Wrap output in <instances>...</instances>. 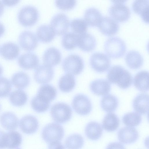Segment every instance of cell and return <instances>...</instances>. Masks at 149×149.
Segmentation results:
<instances>
[{
    "label": "cell",
    "instance_id": "cell-1",
    "mask_svg": "<svg viewBox=\"0 0 149 149\" xmlns=\"http://www.w3.org/2000/svg\"><path fill=\"white\" fill-rule=\"evenodd\" d=\"M107 78L109 82L116 84L123 89L129 88L132 83V77L131 74L120 65L112 67L108 71Z\"/></svg>",
    "mask_w": 149,
    "mask_h": 149
},
{
    "label": "cell",
    "instance_id": "cell-2",
    "mask_svg": "<svg viewBox=\"0 0 149 149\" xmlns=\"http://www.w3.org/2000/svg\"><path fill=\"white\" fill-rule=\"evenodd\" d=\"M64 135L63 127L54 123L48 124L43 128L42 136L43 139L48 144L50 148L63 147L60 143Z\"/></svg>",
    "mask_w": 149,
    "mask_h": 149
},
{
    "label": "cell",
    "instance_id": "cell-3",
    "mask_svg": "<svg viewBox=\"0 0 149 149\" xmlns=\"http://www.w3.org/2000/svg\"><path fill=\"white\" fill-rule=\"evenodd\" d=\"M105 52L108 56L112 58L122 57L125 54L127 47L124 41L117 37L109 38L104 45Z\"/></svg>",
    "mask_w": 149,
    "mask_h": 149
},
{
    "label": "cell",
    "instance_id": "cell-4",
    "mask_svg": "<svg viewBox=\"0 0 149 149\" xmlns=\"http://www.w3.org/2000/svg\"><path fill=\"white\" fill-rule=\"evenodd\" d=\"M39 17L37 9L31 6H26L22 8L19 11L17 16L19 24L26 27L34 25L37 22Z\"/></svg>",
    "mask_w": 149,
    "mask_h": 149
},
{
    "label": "cell",
    "instance_id": "cell-5",
    "mask_svg": "<svg viewBox=\"0 0 149 149\" xmlns=\"http://www.w3.org/2000/svg\"><path fill=\"white\" fill-rule=\"evenodd\" d=\"M50 113L54 121L62 123L69 120L72 116V112L69 105L65 103L59 102L52 107Z\"/></svg>",
    "mask_w": 149,
    "mask_h": 149
},
{
    "label": "cell",
    "instance_id": "cell-6",
    "mask_svg": "<svg viewBox=\"0 0 149 149\" xmlns=\"http://www.w3.org/2000/svg\"><path fill=\"white\" fill-rule=\"evenodd\" d=\"M84 67L82 59L79 55L75 54L67 56L62 63V68L64 71L73 75L79 74L82 71Z\"/></svg>",
    "mask_w": 149,
    "mask_h": 149
},
{
    "label": "cell",
    "instance_id": "cell-7",
    "mask_svg": "<svg viewBox=\"0 0 149 149\" xmlns=\"http://www.w3.org/2000/svg\"><path fill=\"white\" fill-rule=\"evenodd\" d=\"M72 106L77 114L82 116L89 114L92 109L91 102L89 98L83 94H78L74 97Z\"/></svg>",
    "mask_w": 149,
    "mask_h": 149
},
{
    "label": "cell",
    "instance_id": "cell-8",
    "mask_svg": "<svg viewBox=\"0 0 149 149\" xmlns=\"http://www.w3.org/2000/svg\"><path fill=\"white\" fill-rule=\"evenodd\" d=\"M90 64L95 71L102 73L109 69L111 63L110 58L105 54L100 52H95L90 57Z\"/></svg>",
    "mask_w": 149,
    "mask_h": 149
},
{
    "label": "cell",
    "instance_id": "cell-9",
    "mask_svg": "<svg viewBox=\"0 0 149 149\" xmlns=\"http://www.w3.org/2000/svg\"><path fill=\"white\" fill-rule=\"evenodd\" d=\"M50 24L56 35L61 36L65 34L68 31L70 22L68 18L65 14L60 13L53 16Z\"/></svg>",
    "mask_w": 149,
    "mask_h": 149
},
{
    "label": "cell",
    "instance_id": "cell-10",
    "mask_svg": "<svg viewBox=\"0 0 149 149\" xmlns=\"http://www.w3.org/2000/svg\"><path fill=\"white\" fill-rule=\"evenodd\" d=\"M109 13L111 17L116 22H124L130 18L131 12L129 8L123 4H115L109 9Z\"/></svg>",
    "mask_w": 149,
    "mask_h": 149
},
{
    "label": "cell",
    "instance_id": "cell-11",
    "mask_svg": "<svg viewBox=\"0 0 149 149\" xmlns=\"http://www.w3.org/2000/svg\"><path fill=\"white\" fill-rule=\"evenodd\" d=\"M54 71L52 67L44 64L38 66L34 73V79L40 84H45L49 82L54 76Z\"/></svg>",
    "mask_w": 149,
    "mask_h": 149
},
{
    "label": "cell",
    "instance_id": "cell-12",
    "mask_svg": "<svg viewBox=\"0 0 149 149\" xmlns=\"http://www.w3.org/2000/svg\"><path fill=\"white\" fill-rule=\"evenodd\" d=\"M18 41L21 47L27 51L34 50L38 45L36 36L29 31H25L22 32L19 36Z\"/></svg>",
    "mask_w": 149,
    "mask_h": 149
},
{
    "label": "cell",
    "instance_id": "cell-13",
    "mask_svg": "<svg viewBox=\"0 0 149 149\" xmlns=\"http://www.w3.org/2000/svg\"><path fill=\"white\" fill-rule=\"evenodd\" d=\"M98 27L101 33L107 36H112L118 31L119 26L117 22L109 17H102Z\"/></svg>",
    "mask_w": 149,
    "mask_h": 149
},
{
    "label": "cell",
    "instance_id": "cell-14",
    "mask_svg": "<svg viewBox=\"0 0 149 149\" xmlns=\"http://www.w3.org/2000/svg\"><path fill=\"white\" fill-rule=\"evenodd\" d=\"M139 137L137 130L131 127H125L120 128L118 132L119 141L124 144H130L135 142Z\"/></svg>",
    "mask_w": 149,
    "mask_h": 149
},
{
    "label": "cell",
    "instance_id": "cell-15",
    "mask_svg": "<svg viewBox=\"0 0 149 149\" xmlns=\"http://www.w3.org/2000/svg\"><path fill=\"white\" fill-rule=\"evenodd\" d=\"M19 126L20 129L24 133L31 134L35 133L38 128V122L34 116L31 115L25 116L20 119Z\"/></svg>",
    "mask_w": 149,
    "mask_h": 149
},
{
    "label": "cell",
    "instance_id": "cell-16",
    "mask_svg": "<svg viewBox=\"0 0 149 149\" xmlns=\"http://www.w3.org/2000/svg\"><path fill=\"white\" fill-rule=\"evenodd\" d=\"M18 62L20 67L28 70L36 69L38 66L39 59L36 54L29 52L21 55L18 58Z\"/></svg>",
    "mask_w": 149,
    "mask_h": 149
},
{
    "label": "cell",
    "instance_id": "cell-17",
    "mask_svg": "<svg viewBox=\"0 0 149 149\" xmlns=\"http://www.w3.org/2000/svg\"><path fill=\"white\" fill-rule=\"evenodd\" d=\"M96 41L91 34L86 32L78 35L77 46L83 51L89 52L95 48Z\"/></svg>",
    "mask_w": 149,
    "mask_h": 149
},
{
    "label": "cell",
    "instance_id": "cell-18",
    "mask_svg": "<svg viewBox=\"0 0 149 149\" xmlns=\"http://www.w3.org/2000/svg\"><path fill=\"white\" fill-rule=\"evenodd\" d=\"M91 91L99 96H103L108 94L111 90V85L107 79H98L93 81L90 85Z\"/></svg>",
    "mask_w": 149,
    "mask_h": 149
},
{
    "label": "cell",
    "instance_id": "cell-19",
    "mask_svg": "<svg viewBox=\"0 0 149 149\" xmlns=\"http://www.w3.org/2000/svg\"><path fill=\"white\" fill-rule=\"evenodd\" d=\"M132 105L134 110L139 113L147 114L149 109V95L146 93L139 94L134 99Z\"/></svg>",
    "mask_w": 149,
    "mask_h": 149
},
{
    "label": "cell",
    "instance_id": "cell-20",
    "mask_svg": "<svg viewBox=\"0 0 149 149\" xmlns=\"http://www.w3.org/2000/svg\"><path fill=\"white\" fill-rule=\"evenodd\" d=\"M61 59L60 52L57 48L53 47L47 49L44 53L42 57L44 64L51 67L58 64Z\"/></svg>",
    "mask_w": 149,
    "mask_h": 149
},
{
    "label": "cell",
    "instance_id": "cell-21",
    "mask_svg": "<svg viewBox=\"0 0 149 149\" xmlns=\"http://www.w3.org/2000/svg\"><path fill=\"white\" fill-rule=\"evenodd\" d=\"M132 9L135 13L140 16L144 22L148 23L149 0H134Z\"/></svg>",
    "mask_w": 149,
    "mask_h": 149
},
{
    "label": "cell",
    "instance_id": "cell-22",
    "mask_svg": "<svg viewBox=\"0 0 149 149\" xmlns=\"http://www.w3.org/2000/svg\"><path fill=\"white\" fill-rule=\"evenodd\" d=\"M0 123L5 129L10 131H12L17 128L19 120L14 113L7 112L4 113L0 116Z\"/></svg>",
    "mask_w": 149,
    "mask_h": 149
},
{
    "label": "cell",
    "instance_id": "cell-23",
    "mask_svg": "<svg viewBox=\"0 0 149 149\" xmlns=\"http://www.w3.org/2000/svg\"><path fill=\"white\" fill-rule=\"evenodd\" d=\"M38 40L43 43H49L54 38L56 34L50 26L46 24L39 26L36 31Z\"/></svg>",
    "mask_w": 149,
    "mask_h": 149
},
{
    "label": "cell",
    "instance_id": "cell-24",
    "mask_svg": "<svg viewBox=\"0 0 149 149\" xmlns=\"http://www.w3.org/2000/svg\"><path fill=\"white\" fill-rule=\"evenodd\" d=\"M102 15L97 9L91 8L87 9L84 14V20L90 26H98L102 18Z\"/></svg>",
    "mask_w": 149,
    "mask_h": 149
},
{
    "label": "cell",
    "instance_id": "cell-25",
    "mask_svg": "<svg viewBox=\"0 0 149 149\" xmlns=\"http://www.w3.org/2000/svg\"><path fill=\"white\" fill-rule=\"evenodd\" d=\"M1 53L5 59L12 60L16 58L19 53V49L15 44L8 42L4 44L1 48Z\"/></svg>",
    "mask_w": 149,
    "mask_h": 149
},
{
    "label": "cell",
    "instance_id": "cell-26",
    "mask_svg": "<svg viewBox=\"0 0 149 149\" xmlns=\"http://www.w3.org/2000/svg\"><path fill=\"white\" fill-rule=\"evenodd\" d=\"M125 61L127 65L130 68L137 69L140 68L143 65V59L139 52L132 50L127 54Z\"/></svg>",
    "mask_w": 149,
    "mask_h": 149
},
{
    "label": "cell",
    "instance_id": "cell-27",
    "mask_svg": "<svg viewBox=\"0 0 149 149\" xmlns=\"http://www.w3.org/2000/svg\"><path fill=\"white\" fill-rule=\"evenodd\" d=\"M103 129L99 123L91 121L87 125L85 129V133L86 137L92 140H96L101 136Z\"/></svg>",
    "mask_w": 149,
    "mask_h": 149
},
{
    "label": "cell",
    "instance_id": "cell-28",
    "mask_svg": "<svg viewBox=\"0 0 149 149\" xmlns=\"http://www.w3.org/2000/svg\"><path fill=\"white\" fill-rule=\"evenodd\" d=\"M148 72L142 70L138 72L134 78V84L135 88L142 92L148 91Z\"/></svg>",
    "mask_w": 149,
    "mask_h": 149
},
{
    "label": "cell",
    "instance_id": "cell-29",
    "mask_svg": "<svg viewBox=\"0 0 149 149\" xmlns=\"http://www.w3.org/2000/svg\"><path fill=\"white\" fill-rule=\"evenodd\" d=\"M22 141L21 135L17 131H10L6 133L5 145L6 148L18 149L20 146Z\"/></svg>",
    "mask_w": 149,
    "mask_h": 149
},
{
    "label": "cell",
    "instance_id": "cell-30",
    "mask_svg": "<svg viewBox=\"0 0 149 149\" xmlns=\"http://www.w3.org/2000/svg\"><path fill=\"white\" fill-rule=\"evenodd\" d=\"M120 125V120L118 116L113 113H109L104 116L102 122L103 129L108 132L116 130Z\"/></svg>",
    "mask_w": 149,
    "mask_h": 149
},
{
    "label": "cell",
    "instance_id": "cell-31",
    "mask_svg": "<svg viewBox=\"0 0 149 149\" xmlns=\"http://www.w3.org/2000/svg\"><path fill=\"white\" fill-rule=\"evenodd\" d=\"M75 85V80L74 76L71 74H66L59 79L58 86L62 92L68 93L71 91Z\"/></svg>",
    "mask_w": 149,
    "mask_h": 149
},
{
    "label": "cell",
    "instance_id": "cell-32",
    "mask_svg": "<svg viewBox=\"0 0 149 149\" xmlns=\"http://www.w3.org/2000/svg\"><path fill=\"white\" fill-rule=\"evenodd\" d=\"M102 109L107 112L114 111L117 108L118 101L117 98L113 95L109 94L103 97L101 101Z\"/></svg>",
    "mask_w": 149,
    "mask_h": 149
},
{
    "label": "cell",
    "instance_id": "cell-33",
    "mask_svg": "<svg viewBox=\"0 0 149 149\" xmlns=\"http://www.w3.org/2000/svg\"><path fill=\"white\" fill-rule=\"evenodd\" d=\"M57 91L55 88L50 84H45L39 88L37 95L44 100L50 102L56 97Z\"/></svg>",
    "mask_w": 149,
    "mask_h": 149
},
{
    "label": "cell",
    "instance_id": "cell-34",
    "mask_svg": "<svg viewBox=\"0 0 149 149\" xmlns=\"http://www.w3.org/2000/svg\"><path fill=\"white\" fill-rule=\"evenodd\" d=\"M30 78L29 76L23 72L14 74L11 78V82L14 86L19 89H24L29 84Z\"/></svg>",
    "mask_w": 149,
    "mask_h": 149
},
{
    "label": "cell",
    "instance_id": "cell-35",
    "mask_svg": "<svg viewBox=\"0 0 149 149\" xmlns=\"http://www.w3.org/2000/svg\"><path fill=\"white\" fill-rule=\"evenodd\" d=\"M10 103L13 106L21 107L24 105L28 100L26 93L23 90L18 89L11 93L9 98Z\"/></svg>",
    "mask_w": 149,
    "mask_h": 149
},
{
    "label": "cell",
    "instance_id": "cell-36",
    "mask_svg": "<svg viewBox=\"0 0 149 149\" xmlns=\"http://www.w3.org/2000/svg\"><path fill=\"white\" fill-rule=\"evenodd\" d=\"M78 35L74 32H69L64 34L63 37L61 44L66 49L71 50L77 46Z\"/></svg>",
    "mask_w": 149,
    "mask_h": 149
},
{
    "label": "cell",
    "instance_id": "cell-37",
    "mask_svg": "<svg viewBox=\"0 0 149 149\" xmlns=\"http://www.w3.org/2000/svg\"><path fill=\"white\" fill-rule=\"evenodd\" d=\"M84 140L80 134H74L68 136L66 139L65 144L66 148L68 149H79L83 146Z\"/></svg>",
    "mask_w": 149,
    "mask_h": 149
},
{
    "label": "cell",
    "instance_id": "cell-38",
    "mask_svg": "<svg viewBox=\"0 0 149 149\" xmlns=\"http://www.w3.org/2000/svg\"><path fill=\"white\" fill-rule=\"evenodd\" d=\"M31 104L32 108L35 111L42 113L48 110L50 102L44 100L37 95L32 99Z\"/></svg>",
    "mask_w": 149,
    "mask_h": 149
},
{
    "label": "cell",
    "instance_id": "cell-39",
    "mask_svg": "<svg viewBox=\"0 0 149 149\" xmlns=\"http://www.w3.org/2000/svg\"><path fill=\"white\" fill-rule=\"evenodd\" d=\"M123 123L126 125L131 127L136 126L142 121V117L138 113L132 112L125 114L123 117Z\"/></svg>",
    "mask_w": 149,
    "mask_h": 149
},
{
    "label": "cell",
    "instance_id": "cell-40",
    "mask_svg": "<svg viewBox=\"0 0 149 149\" xmlns=\"http://www.w3.org/2000/svg\"><path fill=\"white\" fill-rule=\"evenodd\" d=\"M71 30L73 32L80 35L86 32L88 25L84 20L80 18L73 19L70 24Z\"/></svg>",
    "mask_w": 149,
    "mask_h": 149
},
{
    "label": "cell",
    "instance_id": "cell-41",
    "mask_svg": "<svg viewBox=\"0 0 149 149\" xmlns=\"http://www.w3.org/2000/svg\"><path fill=\"white\" fill-rule=\"evenodd\" d=\"M10 81L6 78L0 77V98L8 97L12 88Z\"/></svg>",
    "mask_w": 149,
    "mask_h": 149
},
{
    "label": "cell",
    "instance_id": "cell-42",
    "mask_svg": "<svg viewBox=\"0 0 149 149\" xmlns=\"http://www.w3.org/2000/svg\"><path fill=\"white\" fill-rule=\"evenodd\" d=\"M55 4L59 9L63 10H70L75 7L77 0H55Z\"/></svg>",
    "mask_w": 149,
    "mask_h": 149
},
{
    "label": "cell",
    "instance_id": "cell-43",
    "mask_svg": "<svg viewBox=\"0 0 149 149\" xmlns=\"http://www.w3.org/2000/svg\"><path fill=\"white\" fill-rule=\"evenodd\" d=\"M3 4L5 6L11 7L17 4L20 0H2Z\"/></svg>",
    "mask_w": 149,
    "mask_h": 149
},
{
    "label": "cell",
    "instance_id": "cell-44",
    "mask_svg": "<svg viewBox=\"0 0 149 149\" xmlns=\"http://www.w3.org/2000/svg\"><path fill=\"white\" fill-rule=\"evenodd\" d=\"M6 133L0 130V148H6L5 136Z\"/></svg>",
    "mask_w": 149,
    "mask_h": 149
},
{
    "label": "cell",
    "instance_id": "cell-45",
    "mask_svg": "<svg viewBox=\"0 0 149 149\" xmlns=\"http://www.w3.org/2000/svg\"><path fill=\"white\" fill-rule=\"evenodd\" d=\"M5 29L4 26L0 22V37L3 34Z\"/></svg>",
    "mask_w": 149,
    "mask_h": 149
},
{
    "label": "cell",
    "instance_id": "cell-46",
    "mask_svg": "<svg viewBox=\"0 0 149 149\" xmlns=\"http://www.w3.org/2000/svg\"><path fill=\"white\" fill-rule=\"evenodd\" d=\"M112 2L115 4H123L128 0H110Z\"/></svg>",
    "mask_w": 149,
    "mask_h": 149
},
{
    "label": "cell",
    "instance_id": "cell-47",
    "mask_svg": "<svg viewBox=\"0 0 149 149\" xmlns=\"http://www.w3.org/2000/svg\"><path fill=\"white\" fill-rule=\"evenodd\" d=\"M4 10V7L2 2L0 0V17L3 13Z\"/></svg>",
    "mask_w": 149,
    "mask_h": 149
},
{
    "label": "cell",
    "instance_id": "cell-48",
    "mask_svg": "<svg viewBox=\"0 0 149 149\" xmlns=\"http://www.w3.org/2000/svg\"><path fill=\"white\" fill-rule=\"evenodd\" d=\"M3 72V69L2 66L0 65V76L2 74Z\"/></svg>",
    "mask_w": 149,
    "mask_h": 149
},
{
    "label": "cell",
    "instance_id": "cell-49",
    "mask_svg": "<svg viewBox=\"0 0 149 149\" xmlns=\"http://www.w3.org/2000/svg\"><path fill=\"white\" fill-rule=\"evenodd\" d=\"M1 107L0 104V109H1Z\"/></svg>",
    "mask_w": 149,
    "mask_h": 149
}]
</instances>
